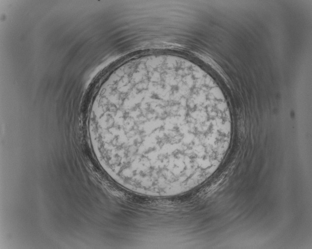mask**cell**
Wrapping results in <instances>:
<instances>
[{
    "label": "cell",
    "instance_id": "1",
    "mask_svg": "<svg viewBox=\"0 0 312 249\" xmlns=\"http://www.w3.org/2000/svg\"><path fill=\"white\" fill-rule=\"evenodd\" d=\"M91 110L88 129L99 164L132 192L183 194L222 163L232 137L225 97L198 66L156 62L125 71Z\"/></svg>",
    "mask_w": 312,
    "mask_h": 249
}]
</instances>
